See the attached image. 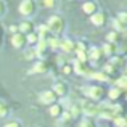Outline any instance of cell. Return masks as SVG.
<instances>
[{
    "label": "cell",
    "instance_id": "cell-1",
    "mask_svg": "<svg viewBox=\"0 0 127 127\" xmlns=\"http://www.w3.org/2000/svg\"><path fill=\"white\" fill-rule=\"evenodd\" d=\"M47 28L52 32H60L63 29V19L60 16H52V18L47 21Z\"/></svg>",
    "mask_w": 127,
    "mask_h": 127
},
{
    "label": "cell",
    "instance_id": "cell-2",
    "mask_svg": "<svg viewBox=\"0 0 127 127\" xmlns=\"http://www.w3.org/2000/svg\"><path fill=\"white\" fill-rule=\"evenodd\" d=\"M34 8H35L34 0H23L21 5H19V13L24 16H29L34 13Z\"/></svg>",
    "mask_w": 127,
    "mask_h": 127
},
{
    "label": "cell",
    "instance_id": "cell-3",
    "mask_svg": "<svg viewBox=\"0 0 127 127\" xmlns=\"http://www.w3.org/2000/svg\"><path fill=\"white\" fill-rule=\"evenodd\" d=\"M55 98H56L55 92H43L42 95H40V101L42 103H53V101H55Z\"/></svg>",
    "mask_w": 127,
    "mask_h": 127
},
{
    "label": "cell",
    "instance_id": "cell-4",
    "mask_svg": "<svg viewBox=\"0 0 127 127\" xmlns=\"http://www.w3.org/2000/svg\"><path fill=\"white\" fill-rule=\"evenodd\" d=\"M11 43H13V45L16 47V48H19V47H23V43H24V35H23L21 32H19V34L16 32V34H15V35L11 37Z\"/></svg>",
    "mask_w": 127,
    "mask_h": 127
},
{
    "label": "cell",
    "instance_id": "cell-5",
    "mask_svg": "<svg viewBox=\"0 0 127 127\" xmlns=\"http://www.w3.org/2000/svg\"><path fill=\"white\" fill-rule=\"evenodd\" d=\"M85 92L89 93L90 98H100V96H101V93H103V90L100 89V87H90V89H87Z\"/></svg>",
    "mask_w": 127,
    "mask_h": 127
},
{
    "label": "cell",
    "instance_id": "cell-6",
    "mask_svg": "<svg viewBox=\"0 0 127 127\" xmlns=\"http://www.w3.org/2000/svg\"><path fill=\"white\" fill-rule=\"evenodd\" d=\"M103 15L101 13H95V15H92V23L93 24H96V26H101L103 24Z\"/></svg>",
    "mask_w": 127,
    "mask_h": 127
},
{
    "label": "cell",
    "instance_id": "cell-7",
    "mask_svg": "<svg viewBox=\"0 0 127 127\" xmlns=\"http://www.w3.org/2000/svg\"><path fill=\"white\" fill-rule=\"evenodd\" d=\"M55 92L58 93V95H64V93L68 92L66 84H61V82H60V84H56V85H55Z\"/></svg>",
    "mask_w": 127,
    "mask_h": 127
},
{
    "label": "cell",
    "instance_id": "cell-8",
    "mask_svg": "<svg viewBox=\"0 0 127 127\" xmlns=\"http://www.w3.org/2000/svg\"><path fill=\"white\" fill-rule=\"evenodd\" d=\"M84 11L89 13V15H92V13H95V5L93 3H84Z\"/></svg>",
    "mask_w": 127,
    "mask_h": 127
},
{
    "label": "cell",
    "instance_id": "cell-9",
    "mask_svg": "<svg viewBox=\"0 0 127 127\" xmlns=\"http://www.w3.org/2000/svg\"><path fill=\"white\" fill-rule=\"evenodd\" d=\"M60 111H61V106H58V105H53L52 108H50V114L52 116H58Z\"/></svg>",
    "mask_w": 127,
    "mask_h": 127
},
{
    "label": "cell",
    "instance_id": "cell-10",
    "mask_svg": "<svg viewBox=\"0 0 127 127\" xmlns=\"http://www.w3.org/2000/svg\"><path fill=\"white\" fill-rule=\"evenodd\" d=\"M43 71H45V64L43 63H37L34 66V69H32V72H43Z\"/></svg>",
    "mask_w": 127,
    "mask_h": 127
},
{
    "label": "cell",
    "instance_id": "cell-11",
    "mask_svg": "<svg viewBox=\"0 0 127 127\" xmlns=\"http://www.w3.org/2000/svg\"><path fill=\"white\" fill-rule=\"evenodd\" d=\"M19 29H21V34H28L29 29H31V24H29V23H23V24L19 26Z\"/></svg>",
    "mask_w": 127,
    "mask_h": 127
},
{
    "label": "cell",
    "instance_id": "cell-12",
    "mask_svg": "<svg viewBox=\"0 0 127 127\" xmlns=\"http://www.w3.org/2000/svg\"><path fill=\"white\" fill-rule=\"evenodd\" d=\"M96 111H98V109H96V106H93V105H85V113H89V114H95Z\"/></svg>",
    "mask_w": 127,
    "mask_h": 127
},
{
    "label": "cell",
    "instance_id": "cell-13",
    "mask_svg": "<svg viewBox=\"0 0 127 127\" xmlns=\"http://www.w3.org/2000/svg\"><path fill=\"white\" fill-rule=\"evenodd\" d=\"M61 47H63V50L69 52V50L72 48V43H71V40H63V42H61Z\"/></svg>",
    "mask_w": 127,
    "mask_h": 127
},
{
    "label": "cell",
    "instance_id": "cell-14",
    "mask_svg": "<svg viewBox=\"0 0 127 127\" xmlns=\"http://www.w3.org/2000/svg\"><path fill=\"white\" fill-rule=\"evenodd\" d=\"M98 55H100V50L98 48H92V50H90V58H92V60H96V58H98Z\"/></svg>",
    "mask_w": 127,
    "mask_h": 127
},
{
    "label": "cell",
    "instance_id": "cell-15",
    "mask_svg": "<svg viewBox=\"0 0 127 127\" xmlns=\"http://www.w3.org/2000/svg\"><path fill=\"white\" fill-rule=\"evenodd\" d=\"M109 96H111V98H118L119 96V90L118 89H111L109 90Z\"/></svg>",
    "mask_w": 127,
    "mask_h": 127
},
{
    "label": "cell",
    "instance_id": "cell-16",
    "mask_svg": "<svg viewBox=\"0 0 127 127\" xmlns=\"http://www.w3.org/2000/svg\"><path fill=\"white\" fill-rule=\"evenodd\" d=\"M116 124H118L119 127H124V126L127 124V122H126V119H122V118H118V119H116Z\"/></svg>",
    "mask_w": 127,
    "mask_h": 127
},
{
    "label": "cell",
    "instance_id": "cell-17",
    "mask_svg": "<svg viewBox=\"0 0 127 127\" xmlns=\"http://www.w3.org/2000/svg\"><path fill=\"white\" fill-rule=\"evenodd\" d=\"M119 21H121L122 24H126L127 23V13H121V15H119Z\"/></svg>",
    "mask_w": 127,
    "mask_h": 127
},
{
    "label": "cell",
    "instance_id": "cell-18",
    "mask_svg": "<svg viewBox=\"0 0 127 127\" xmlns=\"http://www.w3.org/2000/svg\"><path fill=\"white\" fill-rule=\"evenodd\" d=\"M118 85H121V87H127V77H122V79H119Z\"/></svg>",
    "mask_w": 127,
    "mask_h": 127
},
{
    "label": "cell",
    "instance_id": "cell-19",
    "mask_svg": "<svg viewBox=\"0 0 127 127\" xmlns=\"http://www.w3.org/2000/svg\"><path fill=\"white\" fill-rule=\"evenodd\" d=\"M5 114H6V106L0 103V116H5Z\"/></svg>",
    "mask_w": 127,
    "mask_h": 127
},
{
    "label": "cell",
    "instance_id": "cell-20",
    "mask_svg": "<svg viewBox=\"0 0 127 127\" xmlns=\"http://www.w3.org/2000/svg\"><path fill=\"white\" fill-rule=\"evenodd\" d=\"M34 55H35V50H29V52H26V58H32Z\"/></svg>",
    "mask_w": 127,
    "mask_h": 127
},
{
    "label": "cell",
    "instance_id": "cell-21",
    "mask_svg": "<svg viewBox=\"0 0 127 127\" xmlns=\"http://www.w3.org/2000/svg\"><path fill=\"white\" fill-rule=\"evenodd\" d=\"M5 127H19V124L16 121H11V122H8V124H6Z\"/></svg>",
    "mask_w": 127,
    "mask_h": 127
},
{
    "label": "cell",
    "instance_id": "cell-22",
    "mask_svg": "<svg viewBox=\"0 0 127 127\" xmlns=\"http://www.w3.org/2000/svg\"><path fill=\"white\" fill-rule=\"evenodd\" d=\"M43 5L50 8V6H53V0H43Z\"/></svg>",
    "mask_w": 127,
    "mask_h": 127
},
{
    "label": "cell",
    "instance_id": "cell-23",
    "mask_svg": "<svg viewBox=\"0 0 127 127\" xmlns=\"http://www.w3.org/2000/svg\"><path fill=\"white\" fill-rule=\"evenodd\" d=\"M3 13H5V3L0 0V15H3Z\"/></svg>",
    "mask_w": 127,
    "mask_h": 127
},
{
    "label": "cell",
    "instance_id": "cell-24",
    "mask_svg": "<svg viewBox=\"0 0 127 127\" xmlns=\"http://www.w3.org/2000/svg\"><path fill=\"white\" fill-rule=\"evenodd\" d=\"M81 127H93V126H92V122H90V121H84Z\"/></svg>",
    "mask_w": 127,
    "mask_h": 127
},
{
    "label": "cell",
    "instance_id": "cell-25",
    "mask_svg": "<svg viewBox=\"0 0 127 127\" xmlns=\"http://www.w3.org/2000/svg\"><path fill=\"white\" fill-rule=\"evenodd\" d=\"M95 77H96V79H101V81H106V79H108L105 74H95Z\"/></svg>",
    "mask_w": 127,
    "mask_h": 127
},
{
    "label": "cell",
    "instance_id": "cell-26",
    "mask_svg": "<svg viewBox=\"0 0 127 127\" xmlns=\"http://www.w3.org/2000/svg\"><path fill=\"white\" fill-rule=\"evenodd\" d=\"M116 39V32H111V34L108 35V40H114Z\"/></svg>",
    "mask_w": 127,
    "mask_h": 127
},
{
    "label": "cell",
    "instance_id": "cell-27",
    "mask_svg": "<svg viewBox=\"0 0 127 127\" xmlns=\"http://www.w3.org/2000/svg\"><path fill=\"white\" fill-rule=\"evenodd\" d=\"M63 71H64V74H69V72H71V68H69V66H64Z\"/></svg>",
    "mask_w": 127,
    "mask_h": 127
},
{
    "label": "cell",
    "instance_id": "cell-28",
    "mask_svg": "<svg viewBox=\"0 0 127 127\" xmlns=\"http://www.w3.org/2000/svg\"><path fill=\"white\" fill-rule=\"evenodd\" d=\"M37 40V37H35V35H29V42H35Z\"/></svg>",
    "mask_w": 127,
    "mask_h": 127
}]
</instances>
